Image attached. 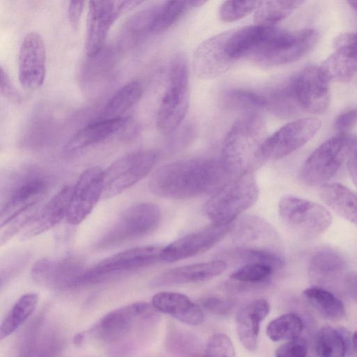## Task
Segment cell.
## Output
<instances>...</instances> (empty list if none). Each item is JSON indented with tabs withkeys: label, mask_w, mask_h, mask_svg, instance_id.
<instances>
[{
	"label": "cell",
	"mask_w": 357,
	"mask_h": 357,
	"mask_svg": "<svg viewBox=\"0 0 357 357\" xmlns=\"http://www.w3.org/2000/svg\"><path fill=\"white\" fill-rule=\"evenodd\" d=\"M356 144V137L348 133H339L327 139L306 159L300 171L301 179L310 187L327 183L349 158Z\"/></svg>",
	"instance_id": "obj_6"
},
{
	"label": "cell",
	"mask_w": 357,
	"mask_h": 357,
	"mask_svg": "<svg viewBox=\"0 0 357 357\" xmlns=\"http://www.w3.org/2000/svg\"><path fill=\"white\" fill-rule=\"evenodd\" d=\"M263 3L261 1H226L220 6L219 16L223 22H234L257 11Z\"/></svg>",
	"instance_id": "obj_40"
},
{
	"label": "cell",
	"mask_w": 357,
	"mask_h": 357,
	"mask_svg": "<svg viewBox=\"0 0 357 357\" xmlns=\"http://www.w3.org/2000/svg\"><path fill=\"white\" fill-rule=\"evenodd\" d=\"M318 39L319 33L313 29L287 31L272 26L248 59L262 66L291 63L307 54Z\"/></svg>",
	"instance_id": "obj_3"
},
{
	"label": "cell",
	"mask_w": 357,
	"mask_h": 357,
	"mask_svg": "<svg viewBox=\"0 0 357 357\" xmlns=\"http://www.w3.org/2000/svg\"><path fill=\"white\" fill-rule=\"evenodd\" d=\"M344 282L348 292L357 300V273L347 275Z\"/></svg>",
	"instance_id": "obj_51"
},
{
	"label": "cell",
	"mask_w": 357,
	"mask_h": 357,
	"mask_svg": "<svg viewBox=\"0 0 357 357\" xmlns=\"http://www.w3.org/2000/svg\"><path fill=\"white\" fill-rule=\"evenodd\" d=\"M229 33V30L216 34L197 47L192 57V68L197 77L217 78L227 72L236 62L227 48Z\"/></svg>",
	"instance_id": "obj_17"
},
{
	"label": "cell",
	"mask_w": 357,
	"mask_h": 357,
	"mask_svg": "<svg viewBox=\"0 0 357 357\" xmlns=\"http://www.w3.org/2000/svg\"><path fill=\"white\" fill-rule=\"evenodd\" d=\"M349 6L357 12V1H348Z\"/></svg>",
	"instance_id": "obj_53"
},
{
	"label": "cell",
	"mask_w": 357,
	"mask_h": 357,
	"mask_svg": "<svg viewBox=\"0 0 357 357\" xmlns=\"http://www.w3.org/2000/svg\"><path fill=\"white\" fill-rule=\"evenodd\" d=\"M157 5L147 8L135 16L127 23V33L132 40H138L147 34L151 33L153 20Z\"/></svg>",
	"instance_id": "obj_41"
},
{
	"label": "cell",
	"mask_w": 357,
	"mask_h": 357,
	"mask_svg": "<svg viewBox=\"0 0 357 357\" xmlns=\"http://www.w3.org/2000/svg\"><path fill=\"white\" fill-rule=\"evenodd\" d=\"M344 335L331 326L321 328L316 337L317 357H345L347 344Z\"/></svg>",
	"instance_id": "obj_36"
},
{
	"label": "cell",
	"mask_w": 357,
	"mask_h": 357,
	"mask_svg": "<svg viewBox=\"0 0 357 357\" xmlns=\"http://www.w3.org/2000/svg\"><path fill=\"white\" fill-rule=\"evenodd\" d=\"M204 357H236L231 339L222 333L213 334L207 342Z\"/></svg>",
	"instance_id": "obj_42"
},
{
	"label": "cell",
	"mask_w": 357,
	"mask_h": 357,
	"mask_svg": "<svg viewBox=\"0 0 357 357\" xmlns=\"http://www.w3.org/2000/svg\"><path fill=\"white\" fill-rule=\"evenodd\" d=\"M0 90L1 94L10 101L18 102L20 100L18 91L2 67L0 73Z\"/></svg>",
	"instance_id": "obj_48"
},
{
	"label": "cell",
	"mask_w": 357,
	"mask_h": 357,
	"mask_svg": "<svg viewBox=\"0 0 357 357\" xmlns=\"http://www.w3.org/2000/svg\"><path fill=\"white\" fill-rule=\"evenodd\" d=\"M294 91L301 109L314 114L324 113L328 107V82L319 68L308 66L292 77Z\"/></svg>",
	"instance_id": "obj_19"
},
{
	"label": "cell",
	"mask_w": 357,
	"mask_h": 357,
	"mask_svg": "<svg viewBox=\"0 0 357 357\" xmlns=\"http://www.w3.org/2000/svg\"><path fill=\"white\" fill-rule=\"evenodd\" d=\"M190 102L188 62L182 53L173 58L169 70L167 86L160 105L156 126L163 135L172 134L184 119Z\"/></svg>",
	"instance_id": "obj_5"
},
{
	"label": "cell",
	"mask_w": 357,
	"mask_h": 357,
	"mask_svg": "<svg viewBox=\"0 0 357 357\" xmlns=\"http://www.w3.org/2000/svg\"><path fill=\"white\" fill-rule=\"evenodd\" d=\"M38 296L35 293L21 296L1 322L0 339L3 340L14 333L33 314L38 304Z\"/></svg>",
	"instance_id": "obj_32"
},
{
	"label": "cell",
	"mask_w": 357,
	"mask_h": 357,
	"mask_svg": "<svg viewBox=\"0 0 357 357\" xmlns=\"http://www.w3.org/2000/svg\"><path fill=\"white\" fill-rule=\"evenodd\" d=\"M227 267V262L221 259L175 267L158 275L153 284L163 287L205 281L222 274Z\"/></svg>",
	"instance_id": "obj_21"
},
{
	"label": "cell",
	"mask_w": 357,
	"mask_h": 357,
	"mask_svg": "<svg viewBox=\"0 0 357 357\" xmlns=\"http://www.w3.org/2000/svg\"><path fill=\"white\" fill-rule=\"evenodd\" d=\"M356 124L357 109H351L337 116L335 121V128L339 133H347Z\"/></svg>",
	"instance_id": "obj_47"
},
{
	"label": "cell",
	"mask_w": 357,
	"mask_h": 357,
	"mask_svg": "<svg viewBox=\"0 0 357 357\" xmlns=\"http://www.w3.org/2000/svg\"><path fill=\"white\" fill-rule=\"evenodd\" d=\"M84 7L83 1H71L68 8V20L73 28L77 29Z\"/></svg>",
	"instance_id": "obj_49"
},
{
	"label": "cell",
	"mask_w": 357,
	"mask_h": 357,
	"mask_svg": "<svg viewBox=\"0 0 357 357\" xmlns=\"http://www.w3.org/2000/svg\"><path fill=\"white\" fill-rule=\"evenodd\" d=\"M307 354V344L301 337L288 340L275 351V357H306Z\"/></svg>",
	"instance_id": "obj_43"
},
{
	"label": "cell",
	"mask_w": 357,
	"mask_h": 357,
	"mask_svg": "<svg viewBox=\"0 0 357 357\" xmlns=\"http://www.w3.org/2000/svg\"><path fill=\"white\" fill-rule=\"evenodd\" d=\"M321 199L340 216L357 227V193L337 183L321 186Z\"/></svg>",
	"instance_id": "obj_27"
},
{
	"label": "cell",
	"mask_w": 357,
	"mask_h": 357,
	"mask_svg": "<svg viewBox=\"0 0 357 357\" xmlns=\"http://www.w3.org/2000/svg\"><path fill=\"white\" fill-rule=\"evenodd\" d=\"M278 212L287 226L310 238L321 234L333 222L330 212L322 205L289 195L280 199Z\"/></svg>",
	"instance_id": "obj_10"
},
{
	"label": "cell",
	"mask_w": 357,
	"mask_h": 357,
	"mask_svg": "<svg viewBox=\"0 0 357 357\" xmlns=\"http://www.w3.org/2000/svg\"><path fill=\"white\" fill-rule=\"evenodd\" d=\"M84 269L75 259L55 261L49 259L38 260L31 268V277L38 284L52 288H73Z\"/></svg>",
	"instance_id": "obj_20"
},
{
	"label": "cell",
	"mask_w": 357,
	"mask_h": 357,
	"mask_svg": "<svg viewBox=\"0 0 357 357\" xmlns=\"http://www.w3.org/2000/svg\"><path fill=\"white\" fill-rule=\"evenodd\" d=\"M142 86L137 81H132L122 87L108 100L101 111L99 120L122 117L140 98Z\"/></svg>",
	"instance_id": "obj_30"
},
{
	"label": "cell",
	"mask_w": 357,
	"mask_h": 357,
	"mask_svg": "<svg viewBox=\"0 0 357 357\" xmlns=\"http://www.w3.org/2000/svg\"><path fill=\"white\" fill-rule=\"evenodd\" d=\"M303 1L285 0L264 2L257 10L254 20L258 25L275 26L277 23L291 15Z\"/></svg>",
	"instance_id": "obj_35"
},
{
	"label": "cell",
	"mask_w": 357,
	"mask_h": 357,
	"mask_svg": "<svg viewBox=\"0 0 357 357\" xmlns=\"http://www.w3.org/2000/svg\"><path fill=\"white\" fill-rule=\"evenodd\" d=\"M46 56L42 36L35 31L28 33L23 38L18 54V77L25 89L35 90L43 84Z\"/></svg>",
	"instance_id": "obj_18"
},
{
	"label": "cell",
	"mask_w": 357,
	"mask_h": 357,
	"mask_svg": "<svg viewBox=\"0 0 357 357\" xmlns=\"http://www.w3.org/2000/svg\"><path fill=\"white\" fill-rule=\"evenodd\" d=\"M50 184V178L41 172L29 171L20 174L11 184L1 205V227L33 208L47 192Z\"/></svg>",
	"instance_id": "obj_11"
},
{
	"label": "cell",
	"mask_w": 357,
	"mask_h": 357,
	"mask_svg": "<svg viewBox=\"0 0 357 357\" xmlns=\"http://www.w3.org/2000/svg\"><path fill=\"white\" fill-rule=\"evenodd\" d=\"M161 218L159 207L149 202L130 206L98 243L108 248L145 236L158 227Z\"/></svg>",
	"instance_id": "obj_9"
},
{
	"label": "cell",
	"mask_w": 357,
	"mask_h": 357,
	"mask_svg": "<svg viewBox=\"0 0 357 357\" xmlns=\"http://www.w3.org/2000/svg\"><path fill=\"white\" fill-rule=\"evenodd\" d=\"M319 68L321 75L328 82H344L350 80L357 73V60L335 50Z\"/></svg>",
	"instance_id": "obj_34"
},
{
	"label": "cell",
	"mask_w": 357,
	"mask_h": 357,
	"mask_svg": "<svg viewBox=\"0 0 357 357\" xmlns=\"http://www.w3.org/2000/svg\"><path fill=\"white\" fill-rule=\"evenodd\" d=\"M347 167L351 178L357 187V145L348 158Z\"/></svg>",
	"instance_id": "obj_50"
},
{
	"label": "cell",
	"mask_w": 357,
	"mask_h": 357,
	"mask_svg": "<svg viewBox=\"0 0 357 357\" xmlns=\"http://www.w3.org/2000/svg\"><path fill=\"white\" fill-rule=\"evenodd\" d=\"M303 328L304 324L300 316L295 313H286L270 321L266 333L273 342L290 340L299 337Z\"/></svg>",
	"instance_id": "obj_37"
},
{
	"label": "cell",
	"mask_w": 357,
	"mask_h": 357,
	"mask_svg": "<svg viewBox=\"0 0 357 357\" xmlns=\"http://www.w3.org/2000/svg\"><path fill=\"white\" fill-rule=\"evenodd\" d=\"M154 307L147 303L137 302L112 310L102 317L92 331L96 337L106 343L123 340L136 324L151 315Z\"/></svg>",
	"instance_id": "obj_15"
},
{
	"label": "cell",
	"mask_w": 357,
	"mask_h": 357,
	"mask_svg": "<svg viewBox=\"0 0 357 357\" xmlns=\"http://www.w3.org/2000/svg\"><path fill=\"white\" fill-rule=\"evenodd\" d=\"M225 104L231 108L245 110H257L268 107L266 97L245 89L227 91L223 97Z\"/></svg>",
	"instance_id": "obj_38"
},
{
	"label": "cell",
	"mask_w": 357,
	"mask_h": 357,
	"mask_svg": "<svg viewBox=\"0 0 357 357\" xmlns=\"http://www.w3.org/2000/svg\"><path fill=\"white\" fill-rule=\"evenodd\" d=\"M321 124L318 119L305 118L283 126L266 138L262 148L264 160H280L296 151L314 137Z\"/></svg>",
	"instance_id": "obj_13"
},
{
	"label": "cell",
	"mask_w": 357,
	"mask_h": 357,
	"mask_svg": "<svg viewBox=\"0 0 357 357\" xmlns=\"http://www.w3.org/2000/svg\"><path fill=\"white\" fill-rule=\"evenodd\" d=\"M204 1H168L157 5L153 20L151 33H160L174 25L185 13L202 6Z\"/></svg>",
	"instance_id": "obj_29"
},
{
	"label": "cell",
	"mask_w": 357,
	"mask_h": 357,
	"mask_svg": "<svg viewBox=\"0 0 357 357\" xmlns=\"http://www.w3.org/2000/svg\"><path fill=\"white\" fill-rule=\"evenodd\" d=\"M234 225V222L229 225L212 223L181 237L164 246L162 261L172 263L202 255L231 233Z\"/></svg>",
	"instance_id": "obj_14"
},
{
	"label": "cell",
	"mask_w": 357,
	"mask_h": 357,
	"mask_svg": "<svg viewBox=\"0 0 357 357\" xmlns=\"http://www.w3.org/2000/svg\"><path fill=\"white\" fill-rule=\"evenodd\" d=\"M335 51L357 59V33H345L335 38L333 43Z\"/></svg>",
	"instance_id": "obj_44"
},
{
	"label": "cell",
	"mask_w": 357,
	"mask_h": 357,
	"mask_svg": "<svg viewBox=\"0 0 357 357\" xmlns=\"http://www.w3.org/2000/svg\"><path fill=\"white\" fill-rule=\"evenodd\" d=\"M259 190L253 174L235 176L212 195L204 206L212 223L229 225L257 202Z\"/></svg>",
	"instance_id": "obj_4"
},
{
	"label": "cell",
	"mask_w": 357,
	"mask_h": 357,
	"mask_svg": "<svg viewBox=\"0 0 357 357\" xmlns=\"http://www.w3.org/2000/svg\"><path fill=\"white\" fill-rule=\"evenodd\" d=\"M201 303L206 310L218 314H227L232 307L230 301L217 296L204 298L202 300Z\"/></svg>",
	"instance_id": "obj_46"
},
{
	"label": "cell",
	"mask_w": 357,
	"mask_h": 357,
	"mask_svg": "<svg viewBox=\"0 0 357 357\" xmlns=\"http://www.w3.org/2000/svg\"><path fill=\"white\" fill-rule=\"evenodd\" d=\"M347 268L343 256L332 248H323L311 257L308 274L314 286L324 288L343 278Z\"/></svg>",
	"instance_id": "obj_22"
},
{
	"label": "cell",
	"mask_w": 357,
	"mask_h": 357,
	"mask_svg": "<svg viewBox=\"0 0 357 357\" xmlns=\"http://www.w3.org/2000/svg\"><path fill=\"white\" fill-rule=\"evenodd\" d=\"M303 294L307 303L323 317L339 321L344 317L343 303L329 290L313 286L305 289Z\"/></svg>",
	"instance_id": "obj_28"
},
{
	"label": "cell",
	"mask_w": 357,
	"mask_h": 357,
	"mask_svg": "<svg viewBox=\"0 0 357 357\" xmlns=\"http://www.w3.org/2000/svg\"><path fill=\"white\" fill-rule=\"evenodd\" d=\"M268 137L264 121L255 114L237 120L226 134L220 161L231 176L252 174L266 160L263 145Z\"/></svg>",
	"instance_id": "obj_2"
},
{
	"label": "cell",
	"mask_w": 357,
	"mask_h": 357,
	"mask_svg": "<svg viewBox=\"0 0 357 357\" xmlns=\"http://www.w3.org/2000/svg\"><path fill=\"white\" fill-rule=\"evenodd\" d=\"M228 260L246 264H260L273 267L275 271L284 266V259L275 252L267 248L241 245L224 253Z\"/></svg>",
	"instance_id": "obj_31"
},
{
	"label": "cell",
	"mask_w": 357,
	"mask_h": 357,
	"mask_svg": "<svg viewBox=\"0 0 357 357\" xmlns=\"http://www.w3.org/2000/svg\"><path fill=\"white\" fill-rule=\"evenodd\" d=\"M151 305L157 311L189 325H198L204 320L202 308L183 294L158 292L153 296Z\"/></svg>",
	"instance_id": "obj_25"
},
{
	"label": "cell",
	"mask_w": 357,
	"mask_h": 357,
	"mask_svg": "<svg viewBox=\"0 0 357 357\" xmlns=\"http://www.w3.org/2000/svg\"><path fill=\"white\" fill-rule=\"evenodd\" d=\"M104 171L98 166L86 169L72 188L66 219L77 225L91 213L102 196Z\"/></svg>",
	"instance_id": "obj_16"
},
{
	"label": "cell",
	"mask_w": 357,
	"mask_h": 357,
	"mask_svg": "<svg viewBox=\"0 0 357 357\" xmlns=\"http://www.w3.org/2000/svg\"><path fill=\"white\" fill-rule=\"evenodd\" d=\"M128 119L120 117L98 120L77 132L66 144V151L72 152L102 143L121 132Z\"/></svg>",
	"instance_id": "obj_26"
},
{
	"label": "cell",
	"mask_w": 357,
	"mask_h": 357,
	"mask_svg": "<svg viewBox=\"0 0 357 357\" xmlns=\"http://www.w3.org/2000/svg\"><path fill=\"white\" fill-rule=\"evenodd\" d=\"M352 343L357 353V331H356L352 336Z\"/></svg>",
	"instance_id": "obj_52"
},
{
	"label": "cell",
	"mask_w": 357,
	"mask_h": 357,
	"mask_svg": "<svg viewBox=\"0 0 357 357\" xmlns=\"http://www.w3.org/2000/svg\"><path fill=\"white\" fill-rule=\"evenodd\" d=\"M275 270L269 266L260 264H246L230 275V279L241 283L258 284L268 280Z\"/></svg>",
	"instance_id": "obj_39"
},
{
	"label": "cell",
	"mask_w": 357,
	"mask_h": 357,
	"mask_svg": "<svg viewBox=\"0 0 357 357\" xmlns=\"http://www.w3.org/2000/svg\"><path fill=\"white\" fill-rule=\"evenodd\" d=\"M269 311V303L264 298L252 301L238 311L236 332L240 342L248 351L254 352L257 349L260 325Z\"/></svg>",
	"instance_id": "obj_23"
},
{
	"label": "cell",
	"mask_w": 357,
	"mask_h": 357,
	"mask_svg": "<svg viewBox=\"0 0 357 357\" xmlns=\"http://www.w3.org/2000/svg\"><path fill=\"white\" fill-rule=\"evenodd\" d=\"M142 1H91L89 2L85 50L93 56L102 49L108 32L114 22Z\"/></svg>",
	"instance_id": "obj_12"
},
{
	"label": "cell",
	"mask_w": 357,
	"mask_h": 357,
	"mask_svg": "<svg viewBox=\"0 0 357 357\" xmlns=\"http://www.w3.org/2000/svg\"><path fill=\"white\" fill-rule=\"evenodd\" d=\"M231 233L234 240L241 243H261L271 239L274 235L271 225L257 216H248L234 224Z\"/></svg>",
	"instance_id": "obj_33"
},
{
	"label": "cell",
	"mask_w": 357,
	"mask_h": 357,
	"mask_svg": "<svg viewBox=\"0 0 357 357\" xmlns=\"http://www.w3.org/2000/svg\"><path fill=\"white\" fill-rule=\"evenodd\" d=\"M160 158L154 150L130 153L116 160L104 171L102 198H112L143 179L153 169Z\"/></svg>",
	"instance_id": "obj_8"
},
{
	"label": "cell",
	"mask_w": 357,
	"mask_h": 357,
	"mask_svg": "<svg viewBox=\"0 0 357 357\" xmlns=\"http://www.w3.org/2000/svg\"><path fill=\"white\" fill-rule=\"evenodd\" d=\"M231 178L220 160L188 158L160 167L151 176L149 187L158 197L185 199L213 194Z\"/></svg>",
	"instance_id": "obj_1"
},
{
	"label": "cell",
	"mask_w": 357,
	"mask_h": 357,
	"mask_svg": "<svg viewBox=\"0 0 357 357\" xmlns=\"http://www.w3.org/2000/svg\"><path fill=\"white\" fill-rule=\"evenodd\" d=\"M33 208L24 211L14 220H13L7 225H10L1 235V243L3 245L6 243L13 236H14L24 225L29 223L34 218ZM6 225V226H7Z\"/></svg>",
	"instance_id": "obj_45"
},
{
	"label": "cell",
	"mask_w": 357,
	"mask_h": 357,
	"mask_svg": "<svg viewBox=\"0 0 357 357\" xmlns=\"http://www.w3.org/2000/svg\"><path fill=\"white\" fill-rule=\"evenodd\" d=\"M72 187L65 185L55 194L36 215L22 235V239H28L45 232L58 225L66 217Z\"/></svg>",
	"instance_id": "obj_24"
},
{
	"label": "cell",
	"mask_w": 357,
	"mask_h": 357,
	"mask_svg": "<svg viewBox=\"0 0 357 357\" xmlns=\"http://www.w3.org/2000/svg\"><path fill=\"white\" fill-rule=\"evenodd\" d=\"M164 246L146 245L110 256L89 269H84L75 287L105 280L125 272L146 268L162 261Z\"/></svg>",
	"instance_id": "obj_7"
}]
</instances>
